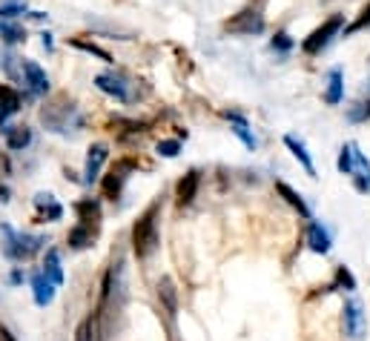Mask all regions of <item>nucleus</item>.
Segmentation results:
<instances>
[{
  "instance_id": "22",
  "label": "nucleus",
  "mask_w": 370,
  "mask_h": 341,
  "mask_svg": "<svg viewBox=\"0 0 370 341\" xmlns=\"http://www.w3.org/2000/svg\"><path fill=\"white\" fill-rule=\"evenodd\" d=\"M276 192H278V195H281V198H284L287 204H290L293 209H299V216H302V218H307V221L313 218V212H310V206L304 204V198H302V195H299V192H296L293 187H287L284 181H276Z\"/></svg>"
},
{
  "instance_id": "16",
  "label": "nucleus",
  "mask_w": 370,
  "mask_h": 341,
  "mask_svg": "<svg viewBox=\"0 0 370 341\" xmlns=\"http://www.w3.org/2000/svg\"><path fill=\"white\" fill-rule=\"evenodd\" d=\"M75 216L80 224H87V227H101V204L95 198H84V201H78L75 204Z\"/></svg>"
},
{
  "instance_id": "38",
  "label": "nucleus",
  "mask_w": 370,
  "mask_h": 341,
  "mask_svg": "<svg viewBox=\"0 0 370 341\" xmlns=\"http://www.w3.org/2000/svg\"><path fill=\"white\" fill-rule=\"evenodd\" d=\"M9 281H12V284H20V281H23V273H20V270H15V273L9 275Z\"/></svg>"
},
{
  "instance_id": "33",
  "label": "nucleus",
  "mask_w": 370,
  "mask_h": 341,
  "mask_svg": "<svg viewBox=\"0 0 370 341\" xmlns=\"http://www.w3.org/2000/svg\"><path fill=\"white\" fill-rule=\"evenodd\" d=\"M347 118H350L353 123H359V120H367V118H370V101H367V104H364V101H359V104H356V106L347 112Z\"/></svg>"
},
{
  "instance_id": "31",
  "label": "nucleus",
  "mask_w": 370,
  "mask_h": 341,
  "mask_svg": "<svg viewBox=\"0 0 370 341\" xmlns=\"http://www.w3.org/2000/svg\"><path fill=\"white\" fill-rule=\"evenodd\" d=\"M364 26H370V0H367V6L359 12V18L345 29V35H353V32H359V29H364Z\"/></svg>"
},
{
  "instance_id": "18",
  "label": "nucleus",
  "mask_w": 370,
  "mask_h": 341,
  "mask_svg": "<svg viewBox=\"0 0 370 341\" xmlns=\"http://www.w3.org/2000/svg\"><path fill=\"white\" fill-rule=\"evenodd\" d=\"M0 130H4L6 147L15 149V152H20V149H26L32 144V130H29V126H0Z\"/></svg>"
},
{
  "instance_id": "4",
  "label": "nucleus",
  "mask_w": 370,
  "mask_h": 341,
  "mask_svg": "<svg viewBox=\"0 0 370 341\" xmlns=\"http://www.w3.org/2000/svg\"><path fill=\"white\" fill-rule=\"evenodd\" d=\"M345 29V15H331L321 26H316L304 40H302V52L304 55H319L321 49L331 46V40Z\"/></svg>"
},
{
  "instance_id": "34",
  "label": "nucleus",
  "mask_w": 370,
  "mask_h": 341,
  "mask_svg": "<svg viewBox=\"0 0 370 341\" xmlns=\"http://www.w3.org/2000/svg\"><path fill=\"white\" fill-rule=\"evenodd\" d=\"M336 284L345 287V290H356V278L350 275L347 267H339V270H336Z\"/></svg>"
},
{
  "instance_id": "9",
  "label": "nucleus",
  "mask_w": 370,
  "mask_h": 341,
  "mask_svg": "<svg viewBox=\"0 0 370 341\" xmlns=\"http://www.w3.org/2000/svg\"><path fill=\"white\" fill-rule=\"evenodd\" d=\"M132 166H135L132 161H118V163L109 169V173L104 175V181H101V190H104V195H106V198H112V201H115V198L121 195L123 184H127V178H130L127 173H130Z\"/></svg>"
},
{
  "instance_id": "26",
  "label": "nucleus",
  "mask_w": 370,
  "mask_h": 341,
  "mask_svg": "<svg viewBox=\"0 0 370 341\" xmlns=\"http://www.w3.org/2000/svg\"><path fill=\"white\" fill-rule=\"evenodd\" d=\"M26 12H29L26 0H0V20H18Z\"/></svg>"
},
{
  "instance_id": "20",
  "label": "nucleus",
  "mask_w": 370,
  "mask_h": 341,
  "mask_svg": "<svg viewBox=\"0 0 370 341\" xmlns=\"http://www.w3.org/2000/svg\"><path fill=\"white\" fill-rule=\"evenodd\" d=\"M307 244H310V249L319 252V255L331 252V232H327V230H324L319 221H313V218H310V227H307Z\"/></svg>"
},
{
  "instance_id": "30",
  "label": "nucleus",
  "mask_w": 370,
  "mask_h": 341,
  "mask_svg": "<svg viewBox=\"0 0 370 341\" xmlns=\"http://www.w3.org/2000/svg\"><path fill=\"white\" fill-rule=\"evenodd\" d=\"M270 49H273V52H290V49H293V37L287 35V32H276V35L270 37Z\"/></svg>"
},
{
  "instance_id": "13",
  "label": "nucleus",
  "mask_w": 370,
  "mask_h": 341,
  "mask_svg": "<svg viewBox=\"0 0 370 341\" xmlns=\"http://www.w3.org/2000/svg\"><path fill=\"white\" fill-rule=\"evenodd\" d=\"M106 158H109L106 144H92V147H90V155H87V169H84L87 184H92V181H98V178H101V166L106 163Z\"/></svg>"
},
{
  "instance_id": "32",
  "label": "nucleus",
  "mask_w": 370,
  "mask_h": 341,
  "mask_svg": "<svg viewBox=\"0 0 370 341\" xmlns=\"http://www.w3.org/2000/svg\"><path fill=\"white\" fill-rule=\"evenodd\" d=\"M158 155H164V158H175L178 152H181V141H158Z\"/></svg>"
},
{
  "instance_id": "27",
  "label": "nucleus",
  "mask_w": 370,
  "mask_h": 341,
  "mask_svg": "<svg viewBox=\"0 0 370 341\" xmlns=\"http://www.w3.org/2000/svg\"><path fill=\"white\" fill-rule=\"evenodd\" d=\"M23 58H18L15 52H4L0 55V66H4V72L15 80V83H23V66H20Z\"/></svg>"
},
{
  "instance_id": "24",
  "label": "nucleus",
  "mask_w": 370,
  "mask_h": 341,
  "mask_svg": "<svg viewBox=\"0 0 370 341\" xmlns=\"http://www.w3.org/2000/svg\"><path fill=\"white\" fill-rule=\"evenodd\" d=\"M0 40H4L6 46H15V44H23L26 40V29L15 20H0Z\"/></svg>"
},
{
  "instance_id": "6",
  "label": "nucleus",
  "mask_w": 370,
  "mask_h": 341,
  "mask_svg": "<svg viewBox=\"0 0 370 341\" xmlns=\"http://www.w3.org/2000/svg\"><path fill=\"white\" fill-rule=\"evenodd\" d=\"M95 87L104 92V95H109V98H115V101H121V104H130L132 101V92H130V80L123 78L121 72H101V75H95Z\"/></svg>"
},
{
  "instance_id": "14",
  "label": "nucleus",
  "mask_w": 370,
  "mask_h": 341,
  "mask_svg": "<svg viewBox=\"0 0 370 341\" xmlns=\"http://www.w3.org/2000/svg\"><path fill=\"white\" fill-rule=\"evenodd\" d=\"M345 98V75H342V66H333L331 72H327V87H324V101L336 106L342 104Z\"/></svg>"
},
{
  "instance_id": "2",
  "label": "nucleus",
  "mask_w": 370,
  "mask_h": 341,
  "mask_svg": "<svg viewBox=\"0 0 370 341\" xmlns=\"http://www.w3.org/2000/svg\"><path fill=\"white\" fill-rule=\"evenodd\" d=\"M158 204H152L144 216L132 224V249L138 259H149L158 247Z\"/></svg>"
},
{
  "instance_id": "17",
  "label": "nucleus",
  "mask_w": 370,
  "mask_h": 341,
  "mask_svg": "<svg viewBox=\"0 0 370 341\" xmlns=\"http://www.w3.org/2000/svg\"><path fill=\"white\" fill-rule=\"evenodd\" d=\"M284 147L293 152V158L304 166V173L310 175V178H316V166H313V158H310V152H307V147H304V141H299L296 135H284Z\"/></svg>"
},
{
  "instance_id": "10",
  "label": "nucleus",
  "mask_w": 370,
  "mask_h": 341,
  "mask_svg": "<svg viewBox=\"0 0 370 341\" xmlns=\"http://www.w3.org/2000/svg\"><path fill=\"white\" fill-rule=\"evenodd\" d=\"M224 118L233 123V135L247 147V149H256L259 147V138L253 135V130H250V123H247V118L244 115H238V112H224Z\"/></svg>"
},
{
  "instance_id": "1",
  "label": "nucleus",
  "mask_w": 370,
  "mask_h": 341,
  "mask_svg": "<svg viewBox=\"0 0 370 341\" xmlns=\"http://www.w3.org/2000/svg\"><path fill=\"white\" fill-rule=\"evenodd\" d=\"M40 123L47 126L49 132H58V135H69V132H80L84 130V115L75 104H66V101H55V104H47L40 109Z\"/></svg>"
},
{
  "instance_id": "29",
  "label": "nucleus",
  "mask_w": 370,
  "mask_h": 341,
  "mask_svg": "<svg viewBox=\"0 0 370 341\" xmlns=\"http://www.w3.org/2000/svg\"><path fill=\"white\" fill-rule=\"evenodd\" d=\"M353 155H356V144H345V147L339 149V161H336V166H339V173H342V175H350V173H353Z\"/></svg>"
},
{
  "instance_id": "19",
  "label": "nucleus",
  "mask_w": 370,
  "mask_h": 341,
  "mask_svg": "<svg viewBox=\"0 0 370 341\" xmlns=\"http://www.w3.org/2000/svg\"><path fill=\"white\" fill-rule=\"evenodd\" d=\"M353 184H356V190L359 192H370V161L359 152V147H356V155H353Z\"/></svg>"
},
{
  "instance_id": "28",
  "label": "nucleus",
  "mask_w": 370,
  "mask_h": 341,
  "mask_svg": "<svg viewBox=\"0 0 370 341\" xmlns=\"http://www.w3.org/2000/svg\"><path fill=\"white\" fill-rule=\"evenodd\" d=\"M69 46H75V49H80V52H87V55H95V58H101L104 63H112V55H109L106 49H101V46H95V44H87V40L72 37V40H69Z\"/></svg>"
},
{
  "instance_id": "3",
  "label": "nucleus",
  "mask_w": 370,
  "mask_h": 341,
  "mask_svg": "<svg viewBox=\"0 0 370 341\" xmlns=\"http://www.w3.org/2000/svg\"><path fill=\"white\" fill-rule=\"evenodd\" d=\"M0 232H4V252L9 261H29L32 255L47 244V238L40 235H26V232H15L12 227H0Z\"/></svg>"
},
{
  "instance_id": "36",
  "label": "nucleus",
  "mask_w": 370,
  "mask_h": 341,
  "mask_svg": "<svg viewBox=\"0 0 370 341\" xmlns=\"http://www.w3.org/2000/svg\"><path fill=\"white\" fill-rule=\"evenodd\" d=\"M23 18H29V20H35V23H44L49 15H44V12H26Z\"/></svg>"
},
{
  "instance_id": "5",
  "label": "nucleus",
  "mask_w": 370,
  "mask_h": 341,
  "mask_svg": "<svg viewBox=\"0 0 370 341\" xmlns=\"http://www.w3.org/2000/svg\"><path fill=\"white\" fill-rule=\"evenodd\" d=\"M224 32L238 35V37H253L264 32V18L256 9H244L238 15H233L230 20H224Z\"/></svg>"
},
{
  "instance_id": "39",
  "label": "nucleus",
  "mask_w": 370,
  "mask_h": 341,
  "mask_svg": "<svg viewBox=\"0 0 370 341\" xmlns=\"http://www.w3.org/2000/svg\"><path fill=\"white\" fill-rule=\"evenodd\" d=\"M4 201H9V190H6V187H0V204H4Z\"/></svg>"
},
{
  "instance_id": "15",
  "label": "nucleus",
  "mask_w": 370,
  "mask_h": 341,
  "mask_svg": "<svg viewBox=\"0 0 370 341\" xmlns=\"http://www.w3.org/2000/svg\"><path fill=\"white\" fill-rule=\"evenodd\" d=\"M198 184H201V175H198V169H190V173L175 184V198H178V204L181 206H187V204H192L195 201V195H198Z\"/></svg>"
},
{
  "instance_id": "25",
  "label": "nucleus",
  "mask_w": 370,
  "mask_h": 341,
  "mask_svg": "<svg viewBox=\"0 0 370 341\" xmlns=\"http://www.w3.org/2000/svg\"><path fill=\"white\" fill-rule=\"evenodd\" d=\"M44 273H47V278H49L55 287L63 284V270H61V255H58V249H49V252H47V259H44Z\"/></svg>"
},
{
  "instance_id": "8",
  "label": "nucleus",
  "mask_w": 370,
  "mask_h": 341,
  "mask_svg": "<svg viewBox=\"0 0 370 341\" xmlns=\"http://www.w3.org/2000/svg\"><path fill=\"white\" fill-rule=\"evenodd\" d=\"M342 327H345V335H347L350 341H362L367 321H364V310H362V304L356 302V298L345 302V310H342Z\"/></svg>"
},
{
  "instance_id": "23",
  "label": "nucleus",
  "mask_w": 370,
  "mask_h": 341,
  "mask_svg": "<svg viewBox=\"0 0 370 341\" xmlns=\"http://www.w3.org/2000/svg\"><path fill=\"white\" fill-rule=\"evenodd\" d=\"M95 235H98V230H95V227L78 224V227H72V230H69L66 241H69V247H72V249H87V247H92Z\"/></svg>"
},
{
  "instance_id": "35",
  "label": "nucleus",
  "mask_w": 370,
  "mask_h": 341,
  "mask_svg": "<svg viewBox=\"0 0 370 341\" xmlns=\"http://www.w3.org/2000/svg\"><path fill=\"white\" fill-rule=\"evenodd\" d=\"M40 44H44V49H47V52H52L55 40H52V35H49V32H40Z\"/></svg>"
},
{
  "instance_id": "21",
  "label": "nucleus",
  "mask_w": 370,
  "mask_h": 341,
  "mask_svg": "<svg viewBox=\"0 0 370 341\" xmlns=\"http://www.w3.org/2000/svg\"><path fill=\"white\" fill-rule=\"evenodd\" d=\"M158 302L164 304L167 316H175V313H178V290H175L173 278H161V281H158Z\"/></svg>"
},
{
  "instance_id": "11",
  "label": "nucleus",
  "mask_w": 370,
  "mask_h": 341,
  "mask_svg": "<svg viewBox=\"0 0 370 341\" xmlns=\"http://www.w3.org/2000/svg\"><path fill=\"white\" fill-rule=\"evenodd\" d=\"M20 92L9 83H0V126H6V120L20 109Z\"/></svg>"
},
{
  "instance_id": "37",
  "label": "nucleus",
  "mask_w": 370,
  "mask_h": 341,
  "mask_svg": "<svg viewBox=\"0 0 370 341\" xmlns=\"http://www.w3.org/2000/svg\"><path fill=\"white\" fill-rule=\"evenodd\" d=\"M0 341H15V335H12V333H9L4 324H0Z\"/></svg>"
},
{
  "instance_id": "12",
  "label": "nucleus",
  "mask_w": 370,
  "mask_h": 341,
  "mask_svg": "<svg viewBox=\"0 0 370 341\" xmlns=\"http://www.w3.org/2000/svg\"><path fill=\"white\" fill-rule=\"evenodd\" d=\"M32 290H35V304H37V307L52 304V298H55V284L47 278L44 270H35V273H32Z\"/></svg>"
},
{
  "instance_id": "7",
  "label": "nucleus",
  "mask_w": 370,
  "mask_h": 341,
  "mask_svg": "<svg viewBox=\"0 0 370 341\" xmlns=\"http://www.w3.org/2000/svg\"><path fill=\"white\" fill-rule=\"evenodd\" d=\"M20 66H23V87L29 89V95H35V98L47 95L49 92V75L40 69V63L32 58H23Z\"/></svg>"
}]
</instances>
